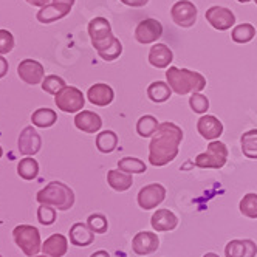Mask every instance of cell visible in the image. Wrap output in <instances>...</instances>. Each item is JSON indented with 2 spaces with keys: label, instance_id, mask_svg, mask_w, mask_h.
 Listing matches in <instances>:
<instances>
[{
  "label": "cell",
  "instance_id": "1",
  "mask_svg": "<svg viewBox=\"0 0 257 257\" xmlns=\"http://www.w3.org/2000/svg\"><path fill=\"white\" fill-rule=\"evenodd\" d=\"M183 141V131L175 122H161L149 144V163L155 168H163L175 160Z\"/></svg>",
  "mask_w": 257,
  "mask_h": 257
},
{
  "label": "cell",
  "instance_id": "2",
  "mask_svg": "<svg viewBox=\"0 0 257 257\" xmlns=\"http://www.w3.org/2000/svg\"><path fill=\"white\" fill-rule=\"evenodd\" d=\"M166 79L174 93L185 96L192 93H201L206 88V78L198 71H192L188 68L169 67L166 71Z\"/></svg>",
  "mask_w": 257,
  "mask_h": 257
},
{
  "label": "cell",
  "instance_id": "3",
  "mask_svg": "<svg viewBox=\"0 0 257 257\" xmlns=\"http://www.w3.org/2000/svg\"><path fill=\"white\" fill-rule=\"evenodd\" d=\"M36 200L41 205H50L59 211H68L75 205V192L61 181H50L36 195Z\"/></svg>",
  "mask_w": 257,
  "mask_h": 257
},
{
  "label": "cell",
  "instance_id": "4",
  "mask_svg": "<svg viewBox=\"0 0 257 257\" xmlns=\"http://www.w3.org/2000/svg\"><path fill=\"white\" fill-rule=\"evenodd\" d=\"M228 161V148L226 144L214 140L209 143L206 152L198 154L194 164L200 169H222Z\"/></svg>",
  "mask_w": 257,
  "mask_h": 257
},
{
  "label": "cell",
  "instance_id": "5",
  "mask_svg": "<svg viewBox=\"0 0 257 257\" xmlns=\"http://www.w3.org/2000/svg\"><path fill=\"white\" fill-rule=\"evenodd\" d=\"M13 237H14L16 245L28 257H34L39 251H42L41 234L38 228L30 226V225H19L14 228Z\"/></svg>",
  "mask_w": 257,
  "mask_h": 257
},
{
  "label": "cell",
  "instance_id": "6",
  "mask_svg": "<svg viewBox=\"0 0 257 257\" xmlns=\"http://www.w3.org/2000/svg\"><path fill=\"white\" fill-rule=\"evenodd\" d=\"M88 36L91 39V45L99 53L112 45L115 36L112 33V25L105 17H95L88 22Z\"/></svg>",
  "mask_w": 257,
  "mask_h": 257
},
{
  "label": "cell",
  "instance_id": "7",
  "mask_svg": "<svg viewBox=\"0 0 257 257\" xmlns=\"http://www.w3.org/2000/svg\"><path fill=\"white\" fill-rule=\"evenodd\" d=\"M54 102H56L58 108L61 112L65 113H76L81 112L84 104H85V98L84 93L73 85H65L58 95H54Z\"/></svg>",
  "mask_w": 257,
  "mask_h": 257
},
{
  "label": "cell",
  "instance_id": "8",
  "mask_svg": "<svg viewBox=\"0 0 257 257\" xmlns=\"http://www.w3.org/2000/svg\"><path fill=\"white\" fill-rule=\"evenodd\" d=\"M164 198H166V188L161 183H151L140 189L137 201L143 211H152L163 203Z\"/></svg>",
  "mask_w": 257,
  "mask_h": 257
},
{
  "label": "cell",
  "instance_id": "9",
  "mask_svg": "<svg viewBox=\"0 0 257 257\" xmlns=\"http://www.w3.org/2000/svg\"><path fill=\"white\" fill-rule=\"evenodd\" d=\"M171 16L175 25L181 28H189L197 21V7L191 0H178L171 10Z\"/></svg>",
  "mask_w": 257,
  "mask_h": 257
},
{
  "label": "cell",
  "instance_id": "10",
  "mask_svg": "<svg viewBox=\"0 0 257 257\" xmlns=\"http://www.w3.org/2000/svg\"><path fill=\"white\" fill-rule=\"evenodd\" d=\"M205 17L208 24L218 31H226L229 30L232 25H235V14L225 7H211L209 10H206Z\"/></svg>",
  "mask_w": 257,
  "mask_h": 257
},
{
  "label": "cell",
  "instance_id": "11",
  "mask_svg": "<svg viewBox=\"0 0 257 257\" xmlns=\"http://www.w3.org/2000/svg\"><path fill=\"white\" fill-rule=\"evenodd\" d=\"M17 75L28 85H38L44 81L45 70L41 62L34 59H24L17 65Z\"/></svg>",
  "mask_w": 257,
  "mask_h": 257
},
{
  "label": "cell",
  "instance_id": "12",
  "mask_svg": "<svg viewBox=\"0 0 257 257\" xmlns=\"http://www.w3.org/2000/svg\"><path fill=\"white\" fill-rule=\"evenodd\" d=\"M161 36H163V25L157 19H144L135 28V39L144 45L157 42Z\"/></svg>",
  "mask_w": 257,
  "mask_h": 257
},
{
  "label": "cell",
  "instance_id": "13",
  "mask_svg": "<svg viewBox=\"0 0 257 257\" xmlns=\"http://www.w3.org/2000/svg\"><path fill=\"white\" fill-rule=\"evenodd\" d=\"M160 246V238L152 231H140L132 238V249L138 255H149Z\"/></svg>",
  "mask_w": 257,
  "mask_h": 257
},
{
  "label": "cell",
  "instance_id": "14",
  "mask_svg": "<svg viewBox=\"0 0 257 257\" xmlns=\"http://www.w3.org/2000/svg\"><path fill=\"white\" fill-rule=\"evenodd\" d=\"M17 146H19V152L22 155L33 157L41 151V146H42L41 135L36 132V128L33 125H28L21 132Z\"/></svg>",
  "mask_w": 257,
  "mask_h": 257
},
{
  "label": "cell",
  "instance_id": "15",
  "mask_svg": "<svg viewBox=\"0 0 257 257\" xmlns=\"http://www.w3.org/2000/svg\"><path fill=\"white\" fill-rule=\"evenodd\" d=\"M71 11V5L61 4V2H51L39 10V13L36 14V19L44 25H50L53 22H58Z\"/></svg>",
  "mask_w": 257,
  "mask_h": 257
},
{
  "label": "cell",
  "instance_id": "16",
  "mask_svg": "<svg viewBox=\"0 0 257 257\" xmlns=\"http://www.w3.org/2000/svg\"><path fill=\"white\" fill-rule=\"evenodd\" d=\"M197 131L201 138H205L208 141H214V140H218V137H222L223 124L214 115H203L197 122Z\"/></svg>",
  "mask_w": 257,
  "mask_h": 257
},
{
  "label": "cell",
  "instance_id": "17",
  "mask_svg": "<svg viewBox=\"0 0 257 257\" xmlns=\"http://www.w3.org/2000/svg\"><path fill=\"white\" fill-rule=\"evenodd\" d=\"M87 98L91 104H95L98 107H107L108 104H112V101L115 98V91L108 84L98 82L88 88Z\"/></svg>",
  "mask_w": 257,
  "mask_h": 257
},
{
  "label": "cell",
  "instance_id": "18",
  "mask_svg": "<svg viewBox=\"0 0 257 257\" xmlns=\"http://www.w3.org/2000/svg\"><path fill=\"white\" fill-rule=\"evenodd\" d=\"M151 225L157 232L174 231L178 226V217L169 209H158L151 218Z\"/></svg>",
  "mask_w": 257,
  "mask_h": 257
},
{
  "label": "cell",
  "instance_id": "19",
  "mask_svg": "<svg viewBox=\"0 0 257 257\" xmlns=\"http://www.w3.org/2000/svg\"><path fill=\"white\" fill-rule=\"evenodd\" d=\"M68 235H70V243L79 248L88 246L95 242V232L87 226V223H82V222L73 223Z\"/></svg>",
  "mask_w": 257,
  "mask_h": 257
},
{
  "label": "cell",
  "instance_id": "20",
  "mask_svg": "<svg viewBox=\"0 0 257 257\" xmlns=\"http://www.w3.org/2000/svg\"><path fill=\"white\" fill-rule=\"evenodd\" d=\"M257 245L251 238L245 240H231L225 246V257H255Z\"/></svg>",
  "mask_w": 257,
  "mask_h": 257
},
{
  "label": "cell",
  "instance_id": "21",
  "mask_svg": "<svg viewBox=\"0 0 257 257\" xmlns=\"http://www.w3.org/2000/svg\"><path fill=\"white\" fill-rule=\"evenodd\" d=\"M75 125L85 134H96L102 127V119L98 113L90 112V110H84V112L76 113Z\"/></svg>",
  "mask_w": 257,
  "mask_h": 257
},
{
  "label": "cell",
  "instance_id": "22",
  "mask_svg": "<svg viewBox=\"0 0 257 257\" xmlns=\"http://www.w3.org/2000/svg\"><path fill=\"white\" fill-rule=\"evenodd\" d=\"M174 59L172 50L164 44H155L149 50V62L155 68H168Z\"/></svg>",
  "mask_w": 257,
  "mask_h": 257
},
{
  "label": "cell",
  "instance_id": "23",
  "mask_svg": "<svg viewBox=\"0 0 257 257\" xmlns=\"http://www.w3.org/2000/svg\"><path fill=\"white\" fill-rule=\"evenodd\" d=\"M68 249V240L62 234H53L42 243V252L48 257H62Z\"/></svg>",
  "mask_w": 257,
  "mask_h": 257
},
{
  "label": "cell",
  "instance_id": "24",
  "mask_svg": "<svg viewBox=\"0 0 257 257\" xmlns=\"http://www.w3.org/2000/svg\"><path fill=\"white\" fill-rule=\"evenodd\" d=\"M107 183L113 191L125 192L132 188L134 178H132V174H125L119 169H112L107 172Z\"/></svg>",
  "mask_w": 257,
  "mask_h": 257
},
{
  "label": "cell",
  "instance_id": "25",
  "mask_svg": "<svg viewBox=\"0 0 257 257\" xmlns=\"http://www.w3.org/2000/svg\"><path fill=\"white\" fill-rule=\"evenodd\" d=\"M172 95V88L169 87L168 82L163 81H155L148 87V96L152 102L155 104H163L166 102Z\"/></svg>",
  "mask_w": 257,
  "mask_h": 257
},
{
  "label": "cell",
  "instance_id": "26",
  "mask_svg": "<svg viewBox=\"0 0 257 257\" xmlns=\"http://www.w3.org/2000/svg\"><path fill=\"white\" fill-rule=\"evenodd\" d=\"M118 135L113 131H102L95 138L96 149L101 154H112L118 148Z\"/></svg>",
  "mask_w": 257,
  "mask_h": 257
},
{
  "label": "cell",
  "instance_id": "27",
  "mask_svg": "<svg viewBox=\"0 0 257 257\" xmlns=\"http://www.w3.org/2000/svg\"><path fill=\"white\" fill-rule=\"evenodd\" d=\"M56 121H58L56 112H54V110H51V108H45V107L38 108V110H36V112H33V115H31V122H33V125L41 127V128H48V127H51L53 124H56Z\"/></svg>",
  "mask_w": 257,
  "mask_h": 257
},
{
  "label": "cell",
  "instance_id": "28",
  "mask_svg": "<svg viewBox=\"0 0 257 257\" xmlns=\"http://www.w3.org/2000/svg\"><path fill=\"white\" fill-rule=\"evenodd\" d=\"M160 127V122L155 116L152 115H144L138 119L137 122V134L141 137V138H152L154 134L158 131Z\"/></svg>",
  "mask_w": 257,
  "mask_h": 257
},
{
  "label": "cell",
  "instance_id": "29",
  "mask_svg": "<svg viewBox=\"0 0 257 257\" xmlns=\"http://www.w3.org/2000/svg\"><path fill=\"white\" fill-rule=\"evenodd\" d=\"M242 152L246 158L257 160V128L245 132L240 138Z\"/></svg>",
  "mask_w": 257,
  "mask_h": 257
},
{
  "label": "cell",
  "instance_id": "30",
  "mask_svg": "<svg viewBox=\"0 0 257 257\" xmlns=\"http://www.w3.org/2000/svg\"><path fill=\"white\" fill-rule=\"evenodd\" d=\"M17 174H19L21 178H24L27 181L34 180L39 174V163L31 157L22 158L19 161V164H17Z\"/></svg>",
  "mask_w": 257,
  "mask_h": 257
},
{
  "label": "cell",
  "instance_id": "31",
  "mask_svg": "<svg viewBox=\"0 0 257 257\" xmlns=\"http://www.w3.org/2000/svg\"><path fill=\"white\" fill-rule=\"evenodd\" d=\"M255 38V28L251 24H242L232 28L231 39L235 44H248Z\"/></svg>",
  "mask_w": 257,
  "mask_h": 257
},
{
  "label": "cell",
  "instance_id": "32",
  "mask_svg": "<svg viewBox=\"0 0 257 257\" xmlns=\"http://www.w3.org/2000/svg\"><path fill=\"white\" fill-rule=\"evenodd\" d=\"M118 169L125 174H144L148 166L146 163L135 157H124L118 161Z\"/></svg>",
  "mask_w": 257,
  "mask_h": 257
},
{
  "label": "cell",
  "instance_id": "33",
  "mask_svg": "<svg viewBox=\"0 0 257 257\" xmlns=\"http://www.w3.org/2000/svg\"><path fill=\"white\" fill-rule=\"evenodd\" d=\"M238 209H240L242 215L248 217V218H257V194L249 192L246 195H243V198L238 203Z\"/></svg>",
  "mask_w": 257,
  "mask_h": 257
},
{
  "label": "cell",
  "instance_id": "34",
  "mask_svg": "<svg viewBox=\"0 0 257 257\" xmlns=\"http://www.w3.org/2000/svg\"><path fill=\"white\" fill-rule=\"evenodd\" d=\"M87 226L93 231L95 234H105L108 229V220L104 214L101 212H95V214H90L87 218Z\"/></svg>",
  "mask_w": 257,
  "mask_h": 257
},
{
  "label": "cell",
  "instance_id": "35",
  "mask_svg": "<svg viewBox=\"0 0 257 257\" xmlns=\"http://www.w3.org/2000/svg\"><path fill=\"white\" fill-rule=\"evenodd\" d=\"M65 85H67L65 81L61 76H56V75H48L42 81V90L48 95H58Z\"/></svg>",
  "mask_w": 257,
  "mask_h": 257
},
{
  "label": "cell",
  "instance_id": "36",
  "mask_svg": "<svg viewBox=\"0 0 257 257\" xmlns=\"http://www.w3.org/2000/svg\"><path fill=\"white\" fill-rule=\"evenodd\" d=\"M99 58L105 62H112L115 59H118L121 54H122V44L119 42V39L115 38V41L112 42V45H108L105 50L99 51Z\"/></svg>",
  "mask_w": 257,
  "mask_h": 257
},
{
  "label": "cell",
  "instance_id": "37",
  "mask_svg": "<svg viewBox=\"0 0 257 257\" xmlns=\"http://www.w3.org/2000/svg\"><path fill=\"white\" fill-rule=\"evenodd\" d=\"M189 107L192 108V112L203 115L209 110V99L201 93H192L189 98Z\"/></svg>",
  "mask_w": 257,
  "mask_h": 257
},
{
  "label": "cell",
  "instance_id": "38",
  "mask_svg": "<svg viewBox=\"0 0 257 257\" xmlns=\"http://www.w3.org/2000/svg\"><path fill=\"white\" fill-rule=\"evenodd\" d=\"M56 208H53L50 205H41L39 209H38V220L39 223L44 225V226H50L56 222Z\"/></svg>",
  "mask_w": 257,
  "mask_h": 257
},
{
  "label": "cell",
  "instance_id": "39",
  "mask_svg": "<svg viewBox=\"0 0 257 257\" xmlns=\"http://www.w3.org/2000/svg\"><path fill=\"white\" fill-rule=\"evenodd\" d=\"M14 48V36L8 30H0V56Z\"/></svg>",
  "mask_w": 257,
  "mask_h": 257
},
{
  "label": "cell",
  "instance_id": "40",
  "mask_svg": "<svg viewBox=\"0 0 257 257\" xmlns=\"http://www.w3.org/2000/svg\"><path fill=\"white\" fill-rule=\"evenodd\" d=\"M119 2L127 5V7H132V8H141V7L148 5L149 0H119Z\"/></svg>",
  "mask_w": 257,
  "mask_h": 257
},
{
  "label": "cell",
  "instance_id": "41",
  "mask_svg": "<svg viewBox=\"0 0 257 257\" xmlns=\"http://www.w3.org/2000/svg\"><path fill=\"white\" fill-rule=\"evenodd\" d=\"M8 68H10L8 61L4 56H0V79H2L7 75V73H8Z\"/></svg>",
  "mask_w": 257,
  "mask_h": 257
},
{
  "label": "cell",
  "instance_id": "42",
  "mask_svg": "<svg viewBox=\"0 0 257 257\" xmlns=\"http://www.w3.org/2000/svg\"><path fill=\"white\" fill-rule=\"evenodd\" d=\"M51 2V0H27V4H30V5H33V7H45V5H48Z\"/></svg>",
  "mask_w": 257,
  "mask_h": 257
},
{
  "label": "cell",
  "instance_id": "43",
  "mask_svg": "<svg viewBox=\"0 0 257 257\" xmlns=\"http://www.w3.org/2000/svg\"><path fill=\"white\" fill-rule=\"evenodd\" d=\"M90 257H110V254L107 252V251H104V249H99V251H96V252H93Z\"/></svg>",
  "mask_w": 257,
  "mask_h": 257
},
{
  "label": "cell",
  "instance_id": "44",
  "mask_svg": "<svg viewBox=\"0 0 257 257\" xmlns=\"http://www.w3.org/2000/svg\"><path fill=\"white\" fill-rule=\"evenodd\" d=\"M53 2H61V4H67V5H75L76 0H53Z\"/></svg>",
  "mask_w": 257,
  "mask_h": 257
},
{
  "label": "cell",
  "instance_id": "45",
  "mask_svg": "<svg viewBox=\"0 0 257 257\" xmlns=\"http://www.w3.org/2000/svg\"><path fill=\"white\" fill-rule=\"evenodd\" d=\"M203 257H220L218 254H215V252H206Z\"/></svg>",
  "mask_w": 257,
  "mask_h": 257
},
{
  "label": "cell",
  "instance_id": "46",
  "mask_svg": "<svg viewBox=\"0 0 257 257\" xmlns=\"http://www.w3.org/2000/svg\"><path fill=\"white\" fill-rule=\"evenodd\" d=\"M237 2H240V4H248V2H251V0H237Z\"/></svg>",
  "mask_w": 257,
  "mask_h": 257
},
{
  "label": "cell",
  "instance_id": "47",
  "mask_svg": "<svg viewBox=\"0 0 257 257\" xmlns=\"http://www.w3.org/2000/svg\"><path fill=\"white\" fill-rule=\"evenodd\" d=\"M2 155H4V151H2V146H0V158H2Z\"/></svg>",
  "mask_w": 257,
  "mask_h": 257
},
{
  "label": "cell",
  "instance_id": "48",
  "mask_svg": "<svg viewBox=\"0 0 257 257\" xmlns=\"http://www.w3.org/2000/svg\"><path fill=\"white\" fill-rule=\"evenodd\" d=\"M34 257H48V255H45V254H44V255H34Z\"/></svg>",
  "mask_w": 257,
  "mask_h": 257
},
{
  "label": "cell",
  "instance_id": "49",
  "mask_svg": "<svg viewBox=\"0 0 257 257\" xmlns=\"http://www.w3.org/2000/svg\"><path fill=\"white\" fill-rule=\"evenodd\" d=\"M254 2H255V5H257V0H254Z\"/></svg>",
  "mask_w": 257,
  "mask_h": 257
},
{
  "label": "cell",
  "instance_id": "50",
  "mask_svg": "<svg viewBox=\"0 0 257 257\" xmlns=\"http://www.w3.org/2000/svg\"><path fill=\"white\" fill-rule=\"evenodd\" d=\"M0 257H2V255H0Z\"/></svg>",
  "mask_w": 257,
  "mask_h": 257
}]
</instances>
